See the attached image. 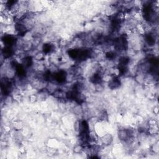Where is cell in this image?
Here are the masks:
<instances>
[{"mask_svg":"<svg viewBox=\"0 0 159 159\" xmlns=\"http://www.w3.org/2000/svg\"><path fill=\"white\" fill-rule=\"evenodd\" d=\"M67 73L65 70H61L52 73V79L57 83L62 84L67 81Z\"/></svg>","mask_w":159,"mask_h":159,"instance_id":"obj_1","label":"cell"},{"mask_svg":"<svg viewBox=\"0 0 159 159\" xmlns=\"http://www.w3.org/2000/svg\"><path fill=\"white\" fill-rule=\"evenodd\" d=\"M14 53V51L13 49V47H8V46H4V48L1 50V54L2 56H3L4 59H6L11 57Z\"/></svg>","mask_w":159,"mask_h":159,"instance_id":"obj_2","label":"cell"},{"mask_svg":"<svg viewBox=\"0 0 159 159\" xmlns=\"http://www.w3.org/2000/svg\"><path fill=\"white\" fill-rule=\"evenodd\" d=\"M121 86V81L117 76L113 77L109 82V87L111 89L115 90Z\"/></svg>","mask_w":159,"mask_h":159,"instance_id":"obj_3","label":"cell"},{"mask_svg":"<svg viewBox=\"0 0 159 159\" xmlns=\"http://www.w3.org/2000/svg\"><path fill=\"white\" fill-rule=\"evenodd\" d=\"M26 69H29L33 64V60L31 56H26L22 60V64Z\"/></svg>","mask_w":159,"mask_h":159,"instance_id":"obj_4","label":"cell"},{"mask_svg":"<svg viewBox=\"0 0 159 159\" xmlns=\"http://www.w3.org/2000/svg\"><path fill=\"white\" fill-rule=\"evenodd\" d=\"M54 50V45L50 43H46L44 44L42 46V51L44 54H48L52 52H53Z\"/></svg>","mask_w":159,"mask_h":159,"instance_id":"obj_5","label":"cell"},{"mask_svg":"<svg viewBox=\"0 0 159 159\" xmlns=\"http://www.w3.org/2000/svg\"><path fill=\"white\" fill-rule=\"evenodd\" d=\"M112 140V138L110 134L106 135L103 136V137L101 139V143H103L104 145L105 144V145H109L110 144H111Z\"/></svg>","mask_w":159,"mask_h":159,"instance_id":"obj_6","label":"cell"},{"mask_svg":"<svg viewBox=\"0 0 159 159\" xmlns=\"http://www.w3.org/2000/svg\"><path fill=\"white\" fill-rule=\"evenodd\" d=\"M83 150V145H77L74 147V152L75 153H80Z\"/></svg>","mask_w":159,"mask_h":159,"instance_id":"obj_7","label":"cell"},{"mask_svg":"<svg viewBox=\"0 0 159 159\" xmlns=\"http://www.w3.org/2000/svg\"><path fill=\"white\" fill-rule=\"evenodd\" d=\"M36 59L37 60H41L42 59H43L44 58V54L42 53H38L36 54Z\"/></svg>","mask_w":159,"mask_h":159,"instance_id":"obj_8","label":"cell"}]
</instances>
